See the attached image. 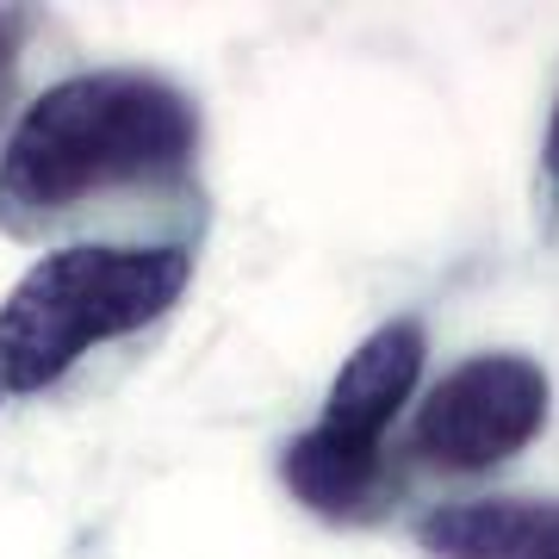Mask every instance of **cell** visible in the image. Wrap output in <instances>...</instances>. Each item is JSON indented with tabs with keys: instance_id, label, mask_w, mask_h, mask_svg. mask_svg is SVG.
<instances>
[{
	"instance_id": "ba28073f",
	"label": "cell",
	"mask_w": 559,
	"mask_h": 559,
	"mask_svg": "<svg viewBox=\"0 0 559 559\" xmlns=\"http://www.w3.org/2000/svg\"><path fill=\"white\" fill-rule=\"evenodd\" d=\"M528 559H559V522H554V528H547V540H540V547H535V554H528Z\"/></svg>"
},
{
	"instance_id": "5b68a950",
	"label": "cell",
	"mask_w": 559,
	"mask_h": 559,
	"mask_svg": "<svg viewBox=\"0 0 559 559\" xmlns=\"http://www.w3.org/2000/svg\"><path fill=\"white\" fill-rule=\"evenodd\" d=\"M559 522V503H522V498H485V503H448L423 516L417 540L436 559H528Z\"/></svg>"
},
{
	"instance_id": "3957f363",
	"label": "cell",
	"mask_w": 559,
	"mask_h": 559,
	"mask_svg": "<svg viewBox=\"0 0 559 559\" xmlns=\"http://www.w3.org/2000/svg\"><path fill=\"white\" fill-rule=\"evenodd\" d=\"M423 336L417 318H399L373 330L355 355L336 367L330 399H323L318 423L305 429L286 460L280 479L286 491L323 522H373L392 510V473H385V429L399 417L411 392L423 380Z\"/></svg>"
},
{
	"instance_id": "6da1fadb",
	"label": "cell",
	"mask_w": 559,
	"mask_h": 559,
	"mask_svg": "<svg viewBox=\"0 0 559 559\" xmlns=\"http://www.w3.org/2000/svg\"><path fill=\"white\" fill-rule=\"evenodd\" d=\"M200 106L150 69L50 81L0 143V237L187 249L205 230Z\"/></svg>"
},
{
	"instance_id": "7a4b0ae2",
	"label": "cell",
	"mask_w": 559,
	"mask_h": 559,
	"mask_svg": "<svg viewBox=\"0 0 559 559\" xmlns=\"http://www.w3.org/2000/svg\"><path fill=\"white\" fill-rule=\"evenodd\" d=\"M193 280V249H50L0 299V392L69 399L150 336Z\"/></svg>"
},
{
	"instance_id": "8992f818",
	"label": "cell",
	"mask_w": 559,
	"mask_h": 559,
	"mask_svg": "<svg viewBox=\"0 0 559 559\" xmlns=\"http://www.w3.org/2000/svg\"><path fill=\"white\" fill-rule=\"evenodd\" d=\"M32 13L20 7H0V131L20 106V75H25V50H32Z\"/></svg>"
},
{
	"instance_id": "52a82bcc",
	"label": "cell",
	"mask_w": 559,
	"mask_h": 559,
	"mask_svg": "<svg viewBox=\"0 0 559 559\" xmlns=\"http://www.w3.org/2000/svg\"><path fill=\"white\" fill-rule=\"evenodd\" d=\"M540 180H547V218H559V106L547 119V143H540Z\"/></svg>"
},
{
	"instance_id": "277c9868",
	"label": "cell",
	"mask_w": 559,
	"mask_h": 559,
	"mask_svg": "<svg viewBox=\"0 0 559 559\" xmlns=\"http://www.w3.org/2000/svg\"><path fill=\"white\" fill-rule=\"evenodd\" d=\"M547 373L528 355H473L448 380L429 385V399L411 417V460L429 473L466 479L516 460L547 429Z\"/></svg>"
}]
</instances>
